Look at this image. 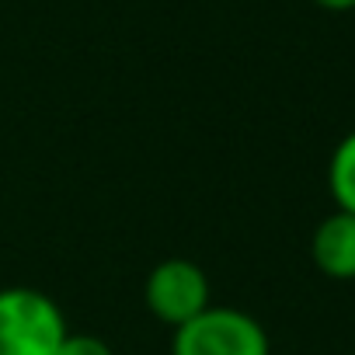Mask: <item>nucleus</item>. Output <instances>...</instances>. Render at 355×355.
Instances as JSON below:
<instances>
[{"label": "nucleus", "mask_w": 355, "mask_h": 355, "mask_svg": "<svg viewBox=\"0 0 355 355\" xmlns=\"http://www.w3.org/2000/svg\"><path fill=\"white\" fill-rule=\"evenodd\" d=\"M67 338L60 303L39 289H0V355H56Z\"/></svg>", "instance_id": "f257e3e1"}, {"label": "nucleus", "mask_w": 355, "mask_h": 355, "mask_svg": "<svg viewBox=\"0 0 355 355\" xmlns=\"http://www.w3.org/2000/svg\"><path fill=\"white\" fill-rule=\"evenodd\" d=\"M265 327L234 306H209L189 324L174 327L171 355H268Z\"/></svg>", "instance_id": "f03ea898"}, {"label": "nucleus", "mask_w": 355, "mask_h": 355, "mask_svg": "<svg viewBox=\"0 0 355 355\" xmlns=\"http://www.w3.org/2000/svg\"><path fill=\"white\" fill-rule=\"evenodd\" d=\"M146 306L157 320L182 327L209 310V279L189 258H167L146 275Z\"/></svg>", "instance_id": "7ed1b4c3"}, {"label": "nucleus", "mask_w": 355, "mask_h": 355, "mask_svg": "<svg viewBox=\"0 0 355 355\" xmlns=\"http://www.w3.org/2000/svg\"><path fill=\"white\" fill-rule=\"evenodd\" d=\"M310 254L327 279L338 282L355 279V216L338 209L327 220H320V227L313 230Z\"/></svg>", "instance_id": "20e7f679"}, {"label": "nucleus", "mask_w": 355, "mask_h": 355, "mask_svg": "<svg viewBox=\"0 0 355 355\" xmlns=\"http://www.w3.org/2000/svg\"><path fill=\"white\" fill-rule=\"evenodd\" d=\"M327 189H331V199L338 202V209L355 216V132H348L331 153Z\"/></svg>", "instance_id": "39448f33"}, {"label": "nucleus", "mask_w": 355, "mask_h": 355, "mask_svg": "<svg viewBox=\"0 0 355 355\" xmlns=\"http://www.w3.org/2000/svg\"><path fill=\"white\" fill-rule=\"evenodd\" d=\"M56 355H115V352L94 334H70L67 331V338L56 348Z\"/></svg>", "instance_id": "423d86ee"}, {"label": "nucleus", "mask_w": 355, "mask_h": 355, "mask_svg": "<svg viewBox=\"0 0 355 355\" xmlns=\"http://www.w3.org/2000/svg\"><path fill=\"white\" fill-rule=\"evenodd\" d=\"M313 4L324 8V11H352L355 0H313Z\"/></svg>", "instance_id": "0eeeda50"}]
</instances>
